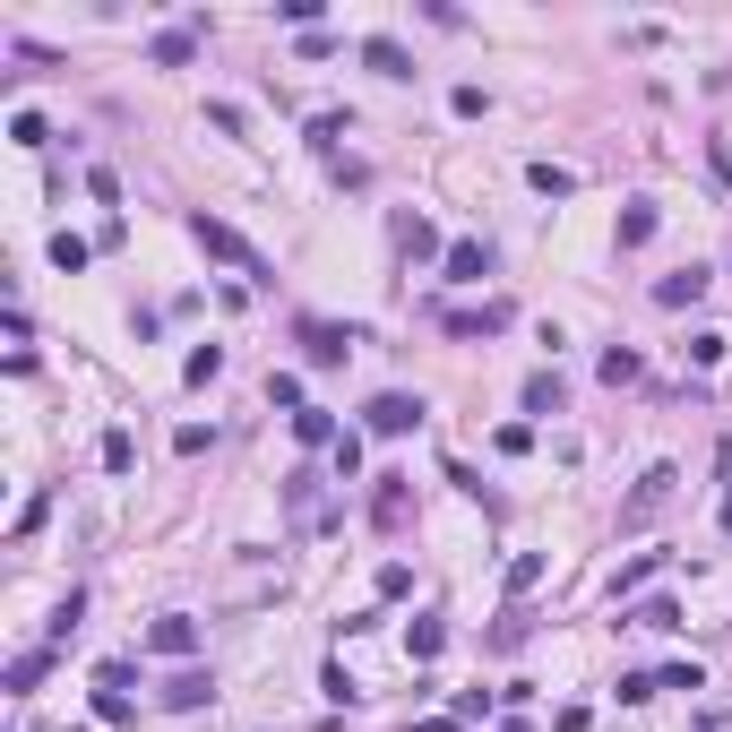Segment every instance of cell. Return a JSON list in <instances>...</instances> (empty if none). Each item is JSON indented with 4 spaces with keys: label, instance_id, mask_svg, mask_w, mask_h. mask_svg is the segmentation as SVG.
Returning a JSON list of instances; mask_svg holds the SVG:
<instances>
[{
    "label": "cell",
    "instance_id": "obj_39",
    "mask_svg": "<svg viewBox=\"0 0 732 732\" xmlns=\"http://www.w3.org/2000/svg\"><path fill=\"white\" fill-rule=\"evenodd\" d=\"M500 732H526V724H500Z\"/></svg>",
    "mask_w": 732,
    "mask_h": 732
},
{
    "label": "cell",
    "instance_id": "obj_38",
    "mask_svg": "<svg viewBox=\"0 0 732 732\" xmlns=\"http://www.w3.org/2000/svg\"><path fill=\"white\" fill-rule=\"evenodd\" d=\"M716 526H724V534H732V491H724V508H716Z\"/></svg>",
    "mask_w": 732,
    "mask_h": 732
},
{
    "label": "cell",
    "instance_id": "obj_32",
    "mask_svg": "<svg viewBox=\"0 0 732 732\" xmlns=\"http://www.w3.org/2000/svg\"><path fill=\"white\" fill-rule=\"evenodd\" d=\"M78 611H87V595H61V611H52V646H70V638H78Z\"/></svg>",
    "mask_w": 732,
    "mask_h": 732
},
{
    "label": "cell",
    "instance_id": "obj_13",
    "mask_svg": "<svg viewBox=\"0 0 732 732\" xmlns=\"http://www.w3.org/2000/svg\"><path fill=\"white\" fill-rule=\"evenodd\" d=\"M199 35H207L199 17H190V26H164V35H155V70H181V61L199 52Z\"/></svg>",
    "mask_w": 732,
    "mask_h": 732
},
{
    "label": "cell",
    "instance_id": "obj_12",
    "mask_svg": "<svg viewBox=\"0 0 732 732\" xmlns=\"http://www.w3.org/2000/svg\"><path fill=\"white\" fill-rule=\"evenodd\" d=\"M655 225H664V207H655V199H629V207H620V250H646Z\"/></svg>",
    "mask_w": 732,
    "mask_h": 732
},
{
    "label": "cell",
    "instance_id": "obj_1",
    "mask_svg": "<svg viewBox=\"0 0 732 732\" xmlns=\"http://www.w3.org/2000/svg\"><path fill=\"white\" fill-rule=\"evenodd\" d=\"M190 242L207 250V258H225V267H242L250 285H276V276H267V258H258V250H250L225 216H207V207H190Z\"/></svg>",
    "mask_w": 732,
    "mask_h": 732
},
{
    "label": "cell",
    "instance_id": "obj_27",
    "mask_svg": "<svg viewBox=\"0 0 732 732\" xmlns=\"http://www.w3.org/2000/svg\"><path fill=\"white\" fill-rule=\"evenodd\" d=\"M311 147L337 155V147H345V113H311Z\"/></svg>",
    "mask_w": 732,
    "mask_h": 732
},
{
    "label": "cell",
    "instance_id": "obj_29",
    "mask_svg": "<svg viewBox=\"0 0 732 732\" xmlns=\"http://www.w3.org/2000/svg\"><path fill=\"white\" fill-rule=\"evenodd\" d=\"M655 560H664V552H638V560H629V569H620V578H611V595H638V586H646V578H655Z\"/></svg>",
    "mask_w": 732,
    "mask_h": 732
},
{
    "label": "cell",
    "instance_id": "obj_31",
    "mask_svg": "<svg viewBox=\"0 0 732 732\" xmlns=\"http://www.w3.org/2000/svg\"><path fill=\"white\" fill-rule=\"evenodd\" d=\"M724 345H732V337H716V328H698V337H690V363H698V370H716V363H724Z\"/></svg>",
    "mask_w": 732,
    "mask_h": 732
},
{
    "label": "cell",
    "instance_id": "obj_4",
    "mask_svg": "<svg viewBox=\"0 0 732 732\" xmlns=\"http://www.w3.org/2000/svg\"><path fill=\"white\" fill-rule=\"evenodd\" d=\"M293 337L311 345V363H319V370H337L345 354H354V345H363V337H354V328H337V319H302Z\"/></svg>",
    "mask_w": 732,
    "mask_h": 732
},
{
    "label": "cell",
    "instance_id": "obj_30",
    "mask_svg": "<svg viewBox=\"0 0 732 732\" xmlns=\"http://www.w3.org/2000/svg\"><path fill=\"white\" fill-rule=\"evenodd\" d=\"M526 638H534V620H526V611H508V620H500V629H491V646H500V655H517V646H526Z\"/></svg>",
    "mask_w": 732,
    "mask_h": 732
},
{
    "label": "cell",
    "instance_id": "obj_6",
    "mask_svg": "<svg viewBox=\"0 0 732 732\" xmlns=\"http://www.w3.org/2000/svg\"><path fill=\"white\" fill-rule=\"evenodd\" d=\"M707 285H716L707 267H672V276L655 285V302H664V311H690V302H707Z\"/></svg>",
    "mask_w": 732,
    "mask_h": 732
},
{
    "label": "cell",
    "instance_id": "obj_23",
    "mask_svg": "<svg viewBox=\"0 0 732 732\" xmlns=\"http://www.w3.org/2000/svg\"><path fill=\"white\" fill-rule=\"evenodd\" d=\"M87 258H96V242H78V234H52V267H61V276H78Z\"/></svg>",
    "mask_w": 732,
    "mask_h": 732
},
{
    "label": "cell",
    "instance_id": "obj_24",
    "mask_svg": "<svg viewBox=\"0 0 732 732\" xmlns=\"http://www.w3.org/2000/svg\"><path fill=\"white\" fill-rule=\"evenodd\" d=\"M216 370H225V345H190V363H181V379H190V388H207Z\"/></svg>",
    "mask_w": 732,
    "mask_h": 732
},
{
    "label": "cell",
    "instance_id": "obj_17",
    "mask_svg": "<svg viewBox=\"0 0 732 732\" xmlns=\"http://www.w3.org/2000/svg\"><path fill=\"white\" fill-rule=\"evenodd\" d=\"M604 388H629V379H646V363H638V345H604Z\"/></svg>",
    "mask_w": 732,
    "mask_h": 732
},
{
    "label": "cell",
    "instance_id": "obj_5",
    "mask_svg": "<svg viewBox=\"0 0 732 732\" xmlns=\"http://www.w3.org/2000/svg\"><path fill=\"white\" fill-rule=\"evenodd\" d=\"M363 70H379V78H396V87H405V78H414V52H405L396 35H363Z\"/></svg>",
    "mask_w": 732,
    "mask_h": 732
},
{
    "label": "cell",
    "instance_id": "obj_20",
    "mask_svg": "<svg viewBox=\"0 0 732 732\" xmlns=\"http://www.w3.org/2000/svg\"><path fill=\"white\" fill-rule=\"evenodd\" d=\"M43 672H52V646H35V655H17V664H9V698H26V690H35Z\"/></svg>",
    "mask_w": 732,
    "mask_h": 732
},
{
    "label": "cell",
    "instance_id": "obj_33",
    "mask_svg": "<svg viewBox=\"0 0 732 732\" xmlns=\"http://www.w3.org/2000/svg\"><path fill=\"white\" fill-rule=\"evenodd\" d=\"M267 405H285V414H302V379H293V370H276V379H267Z\"/></svg>",
    "mask_w": 732,
    "mask_h": 732
},
{
    "label": "cell",
    "instance_id": "obj_19",
    "mask_svg": "<svg viewBox=\"0 0 732 732\" xmlns=\"http://www.w3.org/2000/svg\"><path fill=\"white\" fill-rule=\"evenodd\" d=\"M526 181H534L543 199H569V190H578V173H569V164H552V155H543V164H526Z\"/></svg>",
    "mask_w": 732,
    "mask_h": 732
},
{
    "label": "cell",
    "instance_id": "obj_37",
    "mask_svg": "<svg viewBox=\"0 0 732 732\" xmlns=\"http://www.w3.org/2000/svg\"><path fill=\"white\" fill-rule=\"evenodd\" d=\"M449 104H457V122H483V113H491V96H483V87H457Z\"/></svg>",
    "mask_w": 732,
    "mask_h": 732
},
{
    "label": "cell",
    "instance_id": "obj_9",
    "mask_svg": "<svg viewBox=\"0 0 732 732\" xmlns=\"http://www.w3.org/2000/svg\"><path fill=\"white\" fill-rule=\"evenodd\" d=\"M440 276H449V285H483V276H491V250H483V242H449Z\"/></svg>",
    "mask_w": 732,
    "mask_h": 732
},
{
    "label": "cell",
    "instance_id": "obj_36",
    "mask_svg": "<svg viewBox=\"0 0 732 732\" xmlns=\"http://www.w3.org/2000/svg\"><path fill=\"white\" fill-rule=\"evenodd\" d=\"M655 698V672H620V707H646Z\"/></svg>",
    "mask_w": 732,
    "mask_h": 732
},
{
    "label": "cell",
    "instance_id": "obj_7",
    "mask_svg": "<svg viewBox=\"0 0 732 732\" xmlns=\"http://www.w3.org/2000/svg\"><path fill=\"white\" fill-rule=\"evenodd\" d=\"M147 646H155V655H199V620H190V611H164V620L147 629Z\"/></svg>",
    "mask_w": 732,
    "mask_h": 732
},
{
    "label": "cell",
    "instance_id": "obj_22",
    "mask_svg": "<svg viewBox=\"0 0 732 732\" xmlns=\"http://www.w3.org/2000/svg\"><path fill=\"white\" fill-rule=\"evenodd\" d=\"M534 586H543V552H517V560H508V604L534 595Z\"/></svg>",
    "mask_w": 732,
    "mask_h": 732
},
{
    "label": "cell",
    "instance_id": "obj_14",
    "mask_svg": "<svg viewBox=\"0 0 732 732\" xmlns=\"http://www.w3.org/2000/svg\"><path fill=\"white\" fill-rule=\"evenodd\" d=\"M293 440H302V449H337L345 431H337V414H328V405H302V414H293Z\"/></svg>",
    "mask_w": 732,
    "mask_h": 732
},
{
    "label": "cell",
    "instance_id": "obj_21",
    "mask_svg": "<svg viewBox=\"0 0 732 732\" xmlns=\"http://www.w3.org/2000/svg\"><path fill=\"white\" fill-rule=\"evenodd\" d=\"M370 517H379L388 534L405 526V483H396V475H379V500H370Z\"/></svg>",
    "mask_w": 732,
    "mask_h": 732
},
{
    "label": "cell",
    "instance_id": "obj_3",
    "mask_svg": "<svg viewBox=\"0 0 732 732\" xmlns=\"http://www.w3.org/2000/svg\"><path fill=\"white\" fill-rule=\"evenodd\" d=\"M363 422L379 431V440H405V431L422 422V396H405V388H388V396H370V405H363Z\"/></svg>",
    "mask_w": 732,
    "mask_h": 732
},
{
    "label": "cell",
    "instance_id": "obj_8",
    "mask_svg": "<svg viewBox=\"0 0 732 732\" xmlns=\"http://www.w3.org/2000/svg\"><path fill=\"white\" fill-rule=\"evenodd\" d=\"M508 319H517V311H508V302H483V311H449V319H440V328H449V337H500V328H508Z\"/></svg>",
    "mask_w": 732,
    "mask_h": 732
},
{
    "label": "cell",
    "instance_id": "obj_2",
    "mask_svg": "<svg viewBox=\"0 0 732 732\" xmlns=\"http://www.w3.org/2000/svg\"><path fill=\"white\" fill-rule=\"evenodd\" d=\"M672 500H681V466H646V475H638V491L620 500V534H646V526H655Z\"/></svg>",
    "mask_w": 732,
    "mask_h": 732
},
{
    "label": "cell",
    "instance_id": "obj_15",
    "mask_svg": "<svg viewBox=\"0 0 732 732\" xmlns=\"http://www.w3.org/2000/svg\"><path fill=\"white\" fill-rule=\"evenodd\" d=\"M396 250H405V258H449V250H440V234H431L422 216H396Z\"/></svg>",
    "mask_w": 732,
    "mask_h": 732
},
{
    "label": "cell",
    "instance_id": "obj_35",
    "mask_svg": "<svg viewBox=\"0 0 732 732\" xmlns=\"http://www.w3.org/2000/svg\"><path fill=\"white\" fill-rule=\"evenodd\" d=\"M655 690H707V672L698 664H672V672H655Z\"/></svg>",
    "mask_w": 732,
    "mask_h": 732
},
{
    "label": "cell",
    "instance_id": "obj_34",
    "mask_svg": "<svg viewBox=\"0 0 732 732\" xmlns=\"http://www.w3.org/2000/svg\"><path fill=\"white\" fill-rule=\"evenodd\" d=\"M328 457H337V483H354V475H363V440H354V431H345Z\"/></svg>",
    "mask_w": 732,
    "mask_h": 732
},
{
    "label": "cell",
    "instance_id": "obj_28",
    "mask_svg": "<svg viewBox=\"0 0 732 732\" xmlns=\"http://www.w3.org/2000/svg\"><path fill=\"white\" fill-rule=\"evenodd\" d=\"M138 466V440L129 431H104V475H129Z\"/></svg>",
    "mask_w": 732,
    "mask_h": 732
},
{
    "label": "cell",
    "instance_id": "obj_10",
    "mask_svg": "<svg viewBox=\"0 0 732 732\" xmlns=\"http://www.w3.org/2000/svg\"><path fill=\"white\" fill-rule=\"evenodd\" d=\"M440 646H449V620H440V611H414V620H405V655H414V664H431Z\"/></svg>",
    "mask_w": 732,
    "mask_h": 732
},
{
    "label": "cell",
    "instance_id": "obj_11",
    "mask_svg": "<svg viewBox=\"0 0 732 732\" xmlns=\"http://www.w3.org/2000/svg\"><path fill=\"white\" fill-rule=\"evenodd\" d=\"M207 698H216V681H207V672H173V681H164V707H173V716H199Z\"/></svg>",
    "mask_w": 732,
    "mask_h": 732
},
{
    "label": "cell",
    "instance_id": "obj_25",
    "mask_svg": "<svg viewBox=\"0 0 732 732\" xmlns=\"http://www.w3.org/2000/svg\"><path fill=\"white\" fill-rule=\"evenodd\" d=\"M629 629H681V604H672V595H655V604L629 611Z\"/></svg>",
    "mask_w": 732,
    "mask_h": 732
},
{
    "label": "cell",
    "instance_id": "obj_16",
    "mask_svg": "<svg viewBox=\"0 0 732 732\" xmlns=\"http://www.w3.org/2000/svg\"><path fill=\"white\" fill-rule=\"evenodd\" d=\"M560 405H569L560 370H534V379H526V414H560Z\"/></svg>",
    "mask_w": 732,
    "mask_h": 732
},
{
    "label": "cell",
    "instance_id": "obj_18",
    "mask_svg": "<svg viewBox=\"0 0 732 732\" xmlns=\"http://www.w3.org/2000/svg\"><path fill=\"white\" fill-rule=\"evenodd\" d=\"M96 724H138V698L113 690V681H96Z\"/></svg>",
    "mask_w": 732,
    "mask_h": 732
},
{
    "label": "cell",
    "instance_id": "obj_26",
    "mask_svg": "<svg viewBox=\"0 0 732 732\" xmlns=\"http://www.w3.org/2000/svg\"><path fill=\"white\" fill-rule=\"evenodd\" d=\"M9 147H52V129H43V113H9Z\"/></svg>",
    "mask_w": 732,
    "mask_h": 732
}]
</instances>
